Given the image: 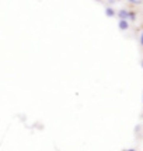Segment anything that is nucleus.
<instances>
[{
  "mask_svg": "<svg viewBox=\"0 0 143 151\" xmlns=\"http://www.w3.org/2000/svg\"><path fill=\"white\" fill-rule=\"evenodd\" d=\"M95 1H98V3H103V1H104V0H95Z\"/></svg>",
  "mask_w": 143,
  "mask_h": 151,
  "instance_id": "7",
  "label": "nucleus"
},
{
  "mask_svg": "<svg viewBox=\"0 0 143 151\" xmlns=\"http://www.w3.org/2000/svg\"><path fill=\"white\" fill-rule=\"evenodd\" d=\"M116 17H118V20H128L129 22H135L138 14H136V11L129 10V9H119L116 13Z\"/></svg>",
  "mask_w": 143,
  "mask_h": 151,
  "instance_id": "1",
  "label": "nucleus"
},
{
  "mask_svg": "<svg viewBox=\"0 0 143 151\" xmlns=\"http://www.w3.org/2000/svg\"><path fill=\"white\" fill-rule=\"evenodd\" d=\"M142 102H143V95H142Z\"/></svg>",
  "mask_w": 143,
  "mask_h": 151,
  "instance_id": "9",
  "label": "nucleus"
},
{
  "mask_svg": "<svg viewBox=\"0 0 143 151\" xmlns=\"http://www.w3.org/2000/svg\"><path fill=\"white\" fill-rule=\"evenodd\" d=\"M104 11H105V16L108 17V18L115 17L116 13H118V11H115V9H114V7H111V6H107V7L104 9Z\"/></svg>",
  "mask_w": 143,
  "mask_h": 151,
  "instance_id": "2",
  "label": "nucleus"
},
{
  "mask_svg": "<svg viewBox=\"0 0 143 151\" xmlns=\"http://www.w3.org/2000/svg\"><path fill=\"white\" fill-rule=\"evenodd\" d=\"M122 151H126V150H122Z\"/></svg>",
  "mask_w": 143,
  "mask_h": 151,
  "instance_id": "10",
  "label": "nucleus"
},
{
  "mask_svg": "<svg viewBox=\"0 0 143 151\" xmlns=\"http://www.w3.org/2000/svg\"><path fill=\"white\" fill-rule=\"evenodd\" d=\"M139 42H140V46L143 48V31L140 32V35H139Z\"/></svg>",
  "mask_w": 143,
  "mask_h": 151,
  "instance_id": "5",
  "label": "nucleus"
},
{
  "mask_svg": "<svg viewBox=\"0 0 143 151\" xmlns=\"http://www.w3.org/2000/svg\"><path fill=\"white\" fill-rule=\"evenodd\" d=\"M142 69H143V59H142Z\"/></svg>",
  "mask_w": 143,
  "mask_h": 151,
  "instance_id": "8",
  "label": "nucleus"
},
{
  "mask_svg": "<svg viewBox=\"0 0 143 151\" xmlns=\"http://www.w3.org/2000/svg\"><path fill=\"white\" fill-rule=\"evenodd\" d=\"M126 1L132 6H139V4H142L143 3V0H126Z\"/></svg>",
  "mask_w": 143,
  "mask_h": 151,
  "instance_id": "4",
  "label": "nucleus"
},
{
  "mask_svg": "<svg viewBox=\"0 0 143 151\" xmlns=\"http://www.w3.org/2000/svg\"><path fill=\"white\" fill-rule=\"evenodd\" d=\"M126 151H136V150H135V148H128Z\"/></svg>",
  "mask_w": 143,
  "mask_h": 151,
  "instance_id": "6",
  "label": "nucleus"
},
{
  "mask_svg": "<svg viewBox=\"0 0 143 151\" xmlns=\"http://www.w3.org/2000/svg\"><path fill=\"white\" fill-rule=\"evenodd\" d=\"M118 28L121 31H128L129 29V21L128 20H118Z\"/></svg>",
  "mask_w": 143,
  "mask_h": 151,
  "instance_id": "3",
  "label": "nucleus"
}]
</instances>
